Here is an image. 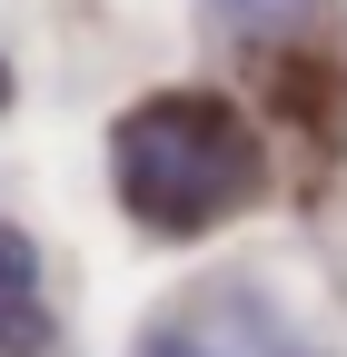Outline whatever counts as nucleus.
<instances>
[{
  "mask_svg": "<svg viewBox=\"0 0 347 357\" xmlns=\"http://www.w3.org/2000/svg\"><path fill=\"white\" fill-rule=\"evenodd\" d=\"M109 189L149 238H199L268 189V149L219 89H159L109 129Z\"/></svg>",
  "mask_w": 347,
  "mask_h": 357,
  "instance_id": "f257e3e1",
  "label": "nucleus"
},
{
  "mask_svg": "<svg viewBox=\"0 0 347 357\" xmlns=\"http://www.w3.org/2000/svg\"><path fill=\"white\" fill-rule=\"evenodd\" d=\"M50 347V307L40 298H0V357H40Z\"/></svg>",
  "mask_w": 347,
  "mask_h": 357,
  "instance_id": "f03ea898",
  "label": "nucleus"
},
{
  "mask_svg": "<svg viewBox=\"0 0 347 357\" xmlns=\"http://www.w3.org/2000/svg\"><path fill=\"white\" fill-rule=\"evenodd\" d=\"M30 288H40V248L20 229H0V298H30Z\"/></svg>",
  "mask_w": 347,
  "mask_h": 357,
  "instance_id": "7ed1b4c3",
  "label": "nucleus"
},
{
  "mask_svg": "<svg viewBox=\"0 0 347 357\" xmlns=\"http://www.w3.org/2000/svg\"><path fill=\"white\" fill-rule=\"evenodd\" d=\"M219 10H229V20H248V30H278V20L308 10V0H219Z\"/></svg>",
  "mask_w": 347,
  "mask_h": 357,
  "instance_id": "20e7f679",
  "label": "nucleus"
},
{
  "mask_svg": "<svg viewBox=\"0 0 347 357\" xmlns=\"http://www.w3.org/2000/svg\"><path fill=\"white\" fill-rule=\"evenodd\" d=\"M0 109H10V60H0Z\"/></svg>",
  "mask_w": 347,
  "mask_h": 357,
  "instance_id": "39448f33",
  "label": "nucleus"
}]
</instances>
